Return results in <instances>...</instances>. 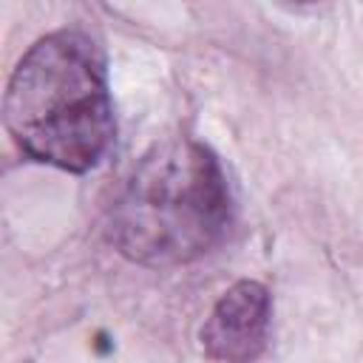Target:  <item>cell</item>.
I'll use <instances>...</instances> for the list:
<instances>
[{"instance_id":"obj_1","label":"cell","mask_w":363,"mask_h":363,"mask_svg":"<svg viewBox=\"0 0 363 363\" xmlns=\"http://www.w3.org/2000/svg\"><path fill=\"white\" fill-rule=\"evenodd\" d=\"M6 130L34 162L88 173L113 145L116 122L102 51L82 31L40 37L3 96Z\"/></svg>"},{"instance_id":"obj_2","label":"cell","mask_w":363,"mask_h":363,"mask_svg":"<svg viewBox=\"0 0 363 363\" xmlns=\"http://www.w3.org/2000/svg\"><path fill=\"white\" fill-rule=\"evenodd\" d=\"M230 218L233 199L218 156L179 136L136 162L111 204L108 238L128 261L167 269L213 252Z\"/></svg>"},{"instance_id":"obj_3","label":"cell","mask_w":363,"mask_h":363,"mask_svg":"<svg viewBox=\"0 0 363 363\" xmlns=\"http://www.w3.org/2000/svg\"><path fill=\"white\" fill-rule=\"evenodd\" d=\"M272 301L264 284H233L201 326V349L216 363H255L269 337Z\"/></svg>"}]
</instances>
